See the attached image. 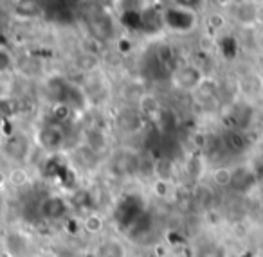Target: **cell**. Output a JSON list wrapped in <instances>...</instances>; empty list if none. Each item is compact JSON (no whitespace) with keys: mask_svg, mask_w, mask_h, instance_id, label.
<instances>
[{"mask_svg":"<svg viewBox=\"0 0 263 257\" xmlns=\"http://www.w3.org/2000/svg\"><path fill=\"white\" fill-rule=\"evenodd\" d=\"M0 60H2V72H8L9 67H11V54L8 52V49H2V52H0Z\"/></svg>","mask_w":263,"mask_h":257,"instance_id":"obj_15","label":"cell"},{"mask_svg":"<svg viewBox=\"0 0 263 257\" xmlns=\"http://www.w3.org/2000/svg\"><path fill=\"white\" fill-rule=\"evenodd\" d=\"M234 16L243 26H252V24L258 22V6L254 2H240V4L234 6Z\"/></svg>","mask_w":263,"mask_h":257,"instance_id":"obj_4","label":"cell"},{"mask_svg":"<svg viewBox=\"0 0 263 257\" xmlns=\"http://www.w3.org/2000/svg\"><path fill=\"white\" fill-rule=\"evenodd\" d=\"M204 2L205 0H173V6H179V8L190 9V11L197 13L204 6Z\"/></svg>","mask_w":263,"mask_h":257,"instance_id":"obj_13","label":"cell"},{"mask_svg":"<svg viewBox=\"0 0 263 257\" xmlns=\"http://www.w3.org/2000/svg\"><path fill=\"white\" fill-rule=\"evenodd\" d=\"M261 44H263V36H261Z\"/></svg>","mask_w":263,"mask_h":257,"instance_id":"obj_19","label":"cell"},{"mask_svg":"<svg viewBox=\"0 0 263 257\" xmlns=\"http://www.w3.org/2000/svg\"><path fill=\"white\" fill-rule=\"evenodd\" d=\"M9 182H11L15 187H24L27 182H31V176L26 169H22V167H15V169L11 171V174H9Z\"/></svg>","mask_w":263,"mask_h":257,"instance_id":"obj_10","label":"cell"},{"mask_svg":"<svg viewBox=\"0 0 263 257\" xmlns=\"http://www.w3.org/2000/svg\"><path fill=\"white\" fill-rule=\"evenodd\" d=\"M223 146H226L229 151L240 153L245 149L247 146V141H245V135L241 133L240 130H229L223 137Z\"/></svg>","mask_w":263,"mask_h":257,"instance_id":"obj_7","label":"cell"},{"mask_svg":"<svg viewBox=\"0 0 263 257\" xmlns=\"http://www.w3.org/2000/svg\"><path fill=\"white\" fill-rule=\"evenodd\" d=\"M241 2H254V4H256V2H258V0H241Z\"/></svg>","mask_w":263,"mask_h":257,"instance_id":"obj_18","label":"cell"},{"mask_svg":"<svg viewBox=\"0 0 263 257\" xmlns=\"http://www.w3.org/2000/svg\"><path fill=\"white\" fill-rule=\"evenodd\" d=\"M67 212V205L62 198L58 196H52V198H47L44 203H42V216H45L47 220H58L63 214Z\"/></svg>","mask_w":263,"mask_h":257,"instance_id":"obj_5","label":"cell"},{"mask_svg":"<svg viewBox=\"0 0 263 257\" xmlns=\"http://www.w3.org/2000/svg\"><path fill=\"white\" fill-rule=\"evenodd\" d=\"M218 8L222 9H229V8H234V6L238 4V0H213Z\"/></svg>","mask_w":263,"mask_h":257,"instance_id":"obj_16","label":"cell"},{"mask_svg":"<svg viewBox=\"0 0 263 257\" xmlns=\"http://www.w3.org/2000/svg\"><path fill=\"white\" fill-rule=\"evenodd\" d=\"M85 228L90 234H99L103 230V218L98 216V214H90V216L85 220Z\"/></svg>","mask_w":263,"mask_h":257,"instance_id":"obj_12","label":"cell"},{"mask_svg":"<svg viewBox=\"0 0 263 257\" xmlns=\"http://www.w3.org/2000/svg\"><path fill=\"white\" fill-rule=\"evenodd\" d=\"M162 24L177 33H187L197 24V13L179 8V6H172L162 13Z\"/></svg>","mask_w":263,"mask_h":257,"instance_id":"obj_1","label":"cell"},{"mask_svg":"<svg viewBox=\"0 0 263 257\" xmlns=\"http://www.w3.org/2000/svg\"><path fill=\"white\" fill-rule=\"evenodd\" d=\"M6 2H8V4H11L13 8H15V6H18L20 2H22V0H6Z\"/></svg>","mask_w":263,"mask_h":257,"instance_id":"obj_17","label":"cell"},{"mask_svg":"<svg viewBox=\"0 0 263 257\" xmlns=\"http://www.w3.org/2000/svg\"><path fill=\"white\" fill-rule=\"evenodd\" d=\"M65 142V133L60 128V124H47L40 131V144L45 149H58Z\"/></svg>","mask_w":263,"mask_h":257,"instance_id":"obj_3","label":"cell"},{"mask_svg":"<svg viewBox=\"0 0 263 257\" xmlns=\"http://www.w3.org/2000/svg\"><path fill=\"white\" fill-rule=\"evenodd\" d=\"M13 9H15V15L20 18H34V16L42 15L44 6H42V0H22Z\"/></svg>","mask_w":263,"mask_h":257,"instance_id":"obj_6","label":"cell"},{"mask_svg":"<svg viewBox=\"0 0 263 257\" xmlns=\"http://www.w3.org/2000/svg\"><path fill=\"white\" fill-rule=\"evenodd\" d=\"M204 74H202V70L198 69L197 65H182L179 67V69L173 72V85H175L177 88H180V90H191L195 92L198 87L202 85V81H204Z\"/></svg>","mask_w":263,"mask_h":257,"instance_id":"obj_2","label":"cell"},{"mask_svg":"<svg viewBox=\"0 0 263 257\" xmlns=\"http://www.w3.org/2000/svg\"><path fill=\"white\" fill-rule=\"evenodd\" d=\"M99 257H126V250L119 241L110 239L99 246Z\"/></svg>","mask_w":263,"mask_h":257,"instance_id":"obj_9","label":"cell"},{"mask_svg":"<svg viewBox=\"0 0 263 257\" xmlns=\"http://www.w3.org/2000/svg\"><path fill=\"white\" fill-rule=\"evenodd\" d=\"M234 176H236V174H234V171L229 169V167H216V169L213 171V174H211V180H213V184H215L216 187L226 189L234 182Z\"/></svg>","mask_w":263,"mask_h":257,"instance_id":"obj_8","label":"cell"},{"mask_svg":"<svg viewBox=\"0 0 263 257\" xmlns=\"http://www.w3.org/2000/svg\"><path fill=\"white\" fill-rule=\"evenodd\" d=\"M81 62H78V65H80V69L83 70H92L96 65H98V58H96L94 54H90V52H83V54L80 56Z\"/></svg>","mask_w":263,"mask_h":257,"instance_id":"obj_14","label":"cell"},{"mask_svg":"<svg viewBox=\"0 0 263 257\" xmlns=\"http://www.w3.org/2000/svg\"><path fill=\"white\" fill-rule=\"evenodd\" d=\"M195 92H198L200 99H204V101H209V99H213L216 95V87H215V83H213V81L204 80V81H202V85Z\"/></svg>","mask_w":263,"mask_h":257,"instance_id":"obj_11","label":"cell"}]
</instances>
